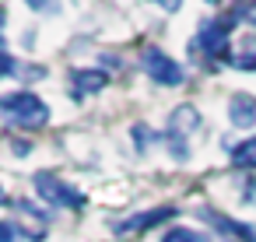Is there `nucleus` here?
<instances>
[{
    "mask_svg": "<svg viewBox=\"0 0 256 242\" xmlns=\"http://www.w3.org/2000/svg\"><path fill=\"white\" fill-rule=\"evenodd\" d=\"M0 116L11 130H39L50 123V106L36 92H8L0 98Z\"/></svg>",
    "mask_w": 256,
    "mask_h": 242,
    "instance_id": "obj_1",
    "label": "nucleus"
},
{
    "mask_svg": "<svg viewBox=\"0 0 256 242\" xmlns=\"http://www.w3.org/2000/svg\"><path fill=\"white\" fill-rule=\"evenodd\" d=\"M200 130V112L193 109V106H176L172 112H168V126H165V144H168V151H172V158L182 165V162H190V137Z\"/></svg>",
    "mask_w": 256,
    "mask_h": 242,
    "instance_id": "obj_2",
    "label": "nucleus"
},
{
    "mask_svg": "<svg viewBox=\"0 0 256 242\" xmlns=\"http://www.w3.org/2000/svg\"><path fill=\"white\" fill-rule=\"evenodd\" d=\"M140 70H144L154 84H162V88H179V84L186 81V70H182L165 50H158V46H148V50L140 53Z\"/></svg>",
    "mask_w": 256,
    "mask_h": 242,
    "instance_id": "obj_3",
    "label": "nucleus"
},
{
    "mask_svg": "<svg viewBox=\"0 0 256 242\" xmlns=\"http://www.w3.org/2000/svg\"><path fill=\"white\" fill-rule=\"evenodd\" d=\"M36 193L50 204V207H70V210H81L84 207V193L74 190L67 179H56L53 172H36Z\"/></svg>",
    "mask_w": 256,
    "mask_h": 242,
    "instance_id": "obj_4",
    "label": "nucleus"
},
{
    "mask_svg": "<svg viewBox=\"0 0 256 242\" xmlns=\"http://www.w3.org/2000/svg\"><path fill=\"white\" fill-rule=\"evenodd\" d=\"M109 84V70H95V67H74L70 70V98L81 102L84 95H95Z\"/></svg>",
    "mask_w": 256,
    "mask_h": 242,
    "instance_id": "obj_5",
    "label": "nucleus"
},
{
    "mask_svg": "<svg viewBox=\"0 0 256 242\" xmlns=\"http://www.w3.org/2000/svg\"><path fill=\"white\" fill-rule=\"evenodd\" d=\"M200 218L210 221L218 232H228L232 238H242V242H256V224H242V221H232L228 214H218L214 207H200Z\"/></svg>",
    "mask_w": 256,
    "mask_h": 242,
    "instance_id": "obj_6",
    "label": "nucleus"
},
{
    "mask_svg": "<svg viewBox=\"0 0 256 242\" xmlns=\"http://www.w3.org/2000/svg\"><path fill=\"white\" fill-rule=\"evenodd\" d=\"M165 218H176V207H158V210H148V214H134L126 221L116 224V235H130V232H148L154 224H162Z\"/></svg>",
    "mask_w": 256,
    "mask_h": 242,
    "instance_id": "obj_7",
    "label": "nucleus"
},
{
    "mask_svg": "<svg viewBox=\"0 0 256 242\" xmlns=\"http://www.w3.org/2000/svg\"><path fill=\"white\" fill-rule=\"evenodd\" d=\"M228 120H232V126L249 130V126L256 123V98L246 95V92L232 95V102H228Z\"/></svg>",
    "mask_w": 256,
    "mask_h": 242,
    "instance_id": "obj_8",
    "label": "nucleus"
},
{
    "mask_svg": "<svg viewBox=\"0 0 256 242\" xmlns=\"http://www.w3.org/2000/svg\"><path fill=\"white\" fill-rule=\"evenodd\" d=\"M228 67H235V70H256V36H242V39L232 42Z\"/></svg>",
    "mask_w": 256,
    "mask_h": 242,
    "instance_id": "obj_9",
    "label": "nucleus"
},
{
    "mask_svg": "<svg viewBox=\"0 0 256 242\" xmlns=\"http://www.w3.org/2000/svg\"><path fill=\"white\" fill-rule=\"evenodd\" d=\"M232 165L235 168H256V137L232 148Z\"/></svg>",
    "mask_w": 256,
    "mask_h": 242,
    "instance_id": "obj_10",
    "label": "nucleus"
},
{
    "mask_svg": "<svg viewBox=\"0 0 256 242\" xmlns=\"http://www.w3.org/2000/svg\"><path fill=\"white\" fill-rule=\"evenodd\" d=\"M162 242H207V235H200L193 228H168L162 235Z\"/></svg>",
    "mask_w": 256,
    "mask_h": 242,
    "instance_id": "obj_11",
    "label": "nucleus"
},
{
    "mask_svg": "<svg viewBox=\"0 0 256 242\" xmlns=\"http://www.w3.org/2000/svg\"><path fill=\"white\" fill-rule=\"evenodd\" d=\"M130 137H134V144H137V151H148V148H151V140H154L158 134H154V130L148 126V123H137V126L130 130Z\"/></svg>",
    "mask_w": 256,
    "mask_h": 242,
    "instance_id": "obj_12",
    "label": "nucleus"
},
{
    "mask_svg": "<svg viewBox=\"0 0 256 242\" xmlns=\"http://www.w3.org/2000/svg\"><path fill=\"white\" fill-rule=\"evenodd\" d=\"M25 4L32 11H39V14H56L60 11V0H25Z\"/></svg>",
    "mask_w": 256,
    "mask_h": 242,
    "instance_id": "obj_13",
    "label": "nucleus"
},
{
    "mask_svg": "<svg viewBox=\"0 0 256 242\" xmlns=\"http://www.w3.org/2000/svg\"><path fill=\"white\" fill-rule=\"evenodd\" d=\"M18 238H22V232H18L14 221H4V224H0V242H18Z\"/></svg>",
    "mask_w": 256,
    "mask_h": 242,
    "instance_id": "obj_14",
    "label": "nucleus"
},
{
    "mask_svg": "<svg viewBox=\"0 0 256 242\" xmlns=\"http://www.w3.org/2000/svg\"><path fill=\"white\" fill-rule=\"evenodd\" d=\"M98 60H102V67H106V70H120V56H109V53H102Z\"/></svg>",
    "mask_w": 256,
    "mask_h": 242,
    "instance_id": "obj_15",
    "label": "nucleus"
},
{
    "mask_svg": "<svg viewBox=\"0 0 256 242\" xmlns=\"http://www.w3.org/2000/svg\"><path fill=\"white\" fill-rule=\"evenodd\" d=\"M154 4H162V8H165L168 14H176V11L182 8V0H154Z\"/></svg>",
    "mask_w": 256,
    "mask_h": 242,
    "instance_id": "obj_16",
    "label": "nucleus"
},
{
    "mask_svg": "<svg viewBox=\"0 0 256 242\" xmlns=\"http://www.w3.org/2000/svg\"><path fill=\"white\" fill-rule=\"evenodd\" d=\"M11 148H14V154H18V158H22V154H28V151H32V144H25V140H14V144H11Z\"/></svg>",
    "mask_w": 256,
    "mask_h": 242,
    "instance_id": "obj_17",
    "label": "nucleus"
}]
</instances>
